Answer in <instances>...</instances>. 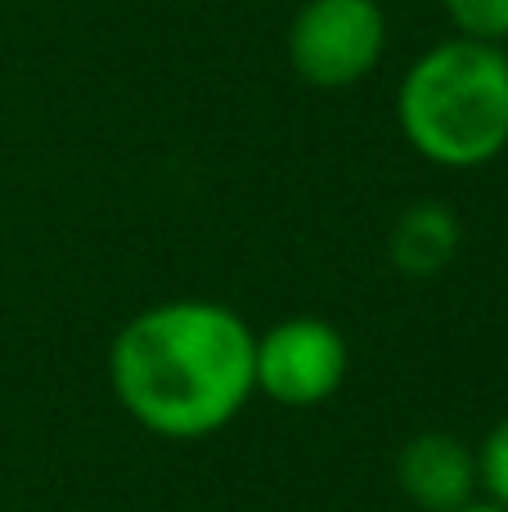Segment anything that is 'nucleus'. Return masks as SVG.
I'll use <instances>...</instances> for the list:
<instances>
[{"mask_svg":"<svg viewBox=\"0 0 508 512\" xmlns=\"http://www.w3.org/2000/svg\"><path fill=\"white\" fill-rule=\"evenodd\" d=\"M108 382L126 418L149 436L203 441L225 432L257 396V333L225 301H158L113 337Z\"/></svg>","mask_w":508,"mask_h":512,"instance_id":"f257e3e1","label":"nucleus"},{"mask_svg":"<svg viewBox=\"0 0 508 512\" xmlns=\"http://www.w3.org/2000/svg\"><path fill=\"white\" fill-rule=\"evenodd\" d=\"M396 122L423 162L473 171L508 149V54L504 45L450 41L423 50L396 90Z\"/></svg>","mask_w":508,"mask_h":512,"instance_id":"f03ea898","label":"nucleus"},{"mask_svg":"<svg viewBox=\"0 0 508 512\" xmlns=\"http://www.w3.org/2000/svg\"><path fill=\"white\" fill-rule=\"evenodd\" d=\"M383 50L387 14L378 0H306L288 23V63L315 90L360 86Z\"/></svg>","mask_w":508,"mask_h":512,"instance_id":"7ed1b4c3","label":"nucleus"},{"mask_svg":"<svg viewBox=\"0 0 508 512\" xmlns=\"http://www.w3.org/2000/svg\"><path fill=\"white\" fill-rule=\"evenodd\" d=\"M347 369V337L320 315H293L257 333V396L284 409H315L333 400Z\"/></svg>","mask_w":508,"mask_h":512,"instance_id":"20e7f679","label":"nucleus"},{"mask_svg":"<svg viewBox=\"0 0 508 512\" xmlns=\"http://www.w3.org/2000/svg\"><path fill=\"white\" fill-rule=\"evenodd\" d=\"M396 486L419 512H455L477 499V450L455 432H414L396 454Z\"/></svg>","mask_w":508,"mask_h":512,"instance_id":"39448f33","label":"nucleus"},{"mask_svg":"<svg viewBox=\"0 0 508 512\" xmlns=\"http://www.w3.org/2000/svg\"><path fill=\"white\" fill-rule=\"evenodd\" d=\"M464 225L446 203H410L387 230V261L405 279H437L450 261L459 256Z\"/></svg>","mask_w":508,"mask_h":512,"instance_id":"423d86ee","label":"nucleus"},{"mask_svg":"<svg viewBox=\"0 0 508 512\" xmlns=\"http://www.w3.org/2000/svg\"><path fill=\"white\" fill-rule=\"evenodd\" d=\"M441 9H446L455 36L486 45L508 41V0H441Z\"/></svg>","mask_w":508,"mask_h":512,"instance_id":"0eeeda50","label":"nucleus"},{"mask_svg":"<svg viewBox=\"0 0 508 512\" xmlns=\"http://www.w3.org/2000/svg\"><path fill=\"white\" fill-rule=\"evenodd\" d=\"M477 490H486L491 504L508 508V418H500L477 445Z\"/></svg>","mask_w":508,"mask_h":512,"instance_id":"6e6552de","label":"nucleus"},{"mask_svg":"<svg viewBox=\"0 0 508 512\" xmlns=\"http://www.w3.org/2000/svg\"><path fill=\"white\" fill-rule=\"evenodd\" d=\"M455 512H508V508L491 504V499H473V504H464V508H455Z\"/></svg>","mask_w":508,"mask_h":512,"instance_id":"1a4fd4ad","label":"nucleus"},{"mask_svg":"<svg viewBox=\"0 0 508 512\" xmlns=\"http://www.w3.org/2000/svg\"><path fill=\"white\" fill-rule=\"evenodd\" d=\"M504 54H508V41H504Z\"/></svg>","mask_w":508,"mask_h":512,"instance_id":"9d476101","label":"nucleus"}]
</instances>
